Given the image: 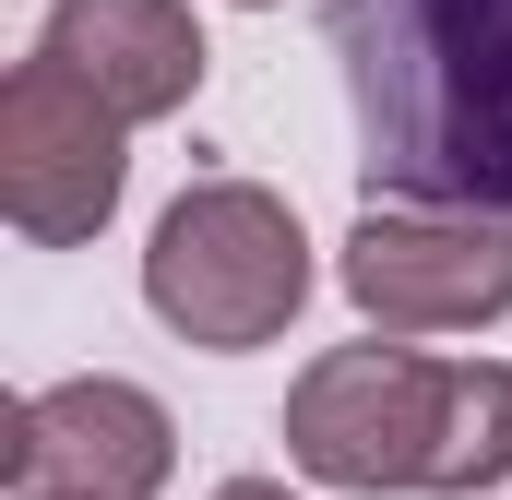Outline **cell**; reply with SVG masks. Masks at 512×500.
Wrapping results in <instances>:
<instances>
[{
	"label": "cell",
	"instance_id": "obj_2",
	"mask_svg": "<svg viewBox=\"0 0 512 500\" xmlns=\"http://www.w3.org/2000/svg\"><path fill=\"white\" fill-rule=\"evenodd\" d=\"M286 465L322 489L477 500L512 477V370L501 358H417V346H334L286 393Z\"/></svg>",
	"mask_w": 512,
	"mask_h": 500
},
{
	"label": "cell",
	"instance_id": "obj_8",
	"mask_svg": "<svg viewBox=\"0 0 512 500\" xmlns=\"http://www.w3.org/2000/svg\"><path fill=\"white\" fill-rule=\"evenodd\" d=\"M215 500H286V489H274V477H227Z\"/></svg>",
	"mask_w": 512,
	"mask_h": 500
},
{
	"label": "cell",
	"instance_id": "obj_3",
	"mask_svg": "<svg viewBox=\"0 0 512 500\" xmlns=\"http://www.w3.org/2000/svg\"><path fill=\"white\" fill-rule=\"evenodd\" d=\"M143 298L167 334L239 358V346H274L310 298V239L298 215L262 191V179H191L167 215H155V250H143Z\"/></svg>",
	"mask_w": 512,
	"mask_h": 500
},
{
	"label": "cell",
	"instance_id": "obj_5",
	"mask_svg": "<svg viewBox=\"0 0 512 500\" xmlns=\"http://www.w3.org/2000/svg\"><path fill=\"white\" fill-rule=\"evenodd\" d=\"M346 298L382 334H477L512 310V227L453 203H370L346 239Z\"/></svg>",
	"mask_w": 512,
	"mask_h": 500
},
{
	"label": "cell",
	"instance_id": "obj_7",
	"mask_svg": "<svg viewBox=\"0 0 512 500\" xmlns=\"http://www.w3.org/2000/svg\"><path fill=\"white\" fill-rule=\"evenodd\" d=\"M60 72H84L120 120H179L203 96V24L179 0H48V36H36Z\"/></svg>",
	"mask_w": 512,
	"mask_h": 500
},
{
	"label": "cell",
	"instance_id": "obj_6",
	"mask_svg": "<svg viewBox=\"0 0 512 500\" xmlns=\"http://www.w3.org/2000/svg\"><path fill=\"white\" fill-rule=\"evenodd\" d=\"M179 465V429L143 381H48L12 405L0 429V477L12 500H155Z\"/></svg>",
	"mask_w": 512,
	"mask_h": 500
},
{
	"label": "cell",
	"instance_id": "obj_9",
	"mask_svg": "<svg viewBox=\"0 0 512 500\" xmlns=\"http://www.w3.org/2000/svg\"><path fill=\"white\" fill-rule=\"evenodd\" d=\"M251 12H262V0H251Z\"/></svg>",
	"mask_w": 512,
	"mask_h": 500
},
{
	"label": "cell",
	"instance_id": "obj_1",
	"mask_svg": "<svg viewBox=\"0 0 512 500\" xmlns=\"http://www.w3.org/2000/svg\"><path fill=\"white\" fill-rule=\"evenodd\" d=\"M370 203L512 227V0H334Z\"/></svg>",
	"mask_w": 512,
	"mask_h": 500
},
{
	"label": "cell",
	"instance_id": "obj_4",
	"mask_svg": "<svg viewBox=\"0 0 512 500\" xmlns=\"http://www.w3.org/2000/svg\"><path fill=\"white\" fill-rule=\"evenodd\" d=\"M120 131L131 120L84 72H60L48 48L0 84V203H12V227L36 250H72V239H96L120 215V179H131Z\"/></svg>",
	"mask_w": 512,
	"mask_h": 500
}]
</instances>
